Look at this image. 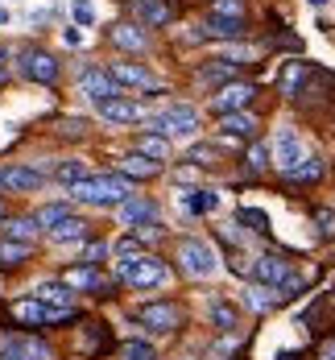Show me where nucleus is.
<instances>
[{"mask_svg": "<svg viewBox=\"0 0 335 360\" xmlns=\"http://www.w3.org/2000/svg\"><path fill=\"white\" fill-rule=\"evenodd\" d=\"M71 195L91 207H120L124 199H133V182L124 174H87L83 182L71 186Z\"/></svg>", "mask_w": 335, "mask_h": 360, "instance_id": "f257e3e1", "label": "nucleus"}, {"mask_svg": "<svg viewBox=\"0 0 335 360\" xmlns=\"http://www.w3.org/2000/svg\"><path fill=\"white\" fill-rule=\"evenodd\" d=\"M17 63H21V75L34 79V83H54V79H58V58H54L50 50L25 46V50L17 54Z\"/></svg>", "mask_w": 335, "mask_h": 360, "instance_id": "6e6552de", "label": "nucleus"}, {"mask_svg": "<svg viewBox=\"0 0 335 360\" xmlns=\"http://www.w3.org/2000/svg\"><path fill=\"white\" fill-rule=\"evenodd\" d=\"M34 298H37V302H46V307H71V302H74V290L67 286V282H41Z\"/></svg>", "mask_w": 335, "mask_h": 360, "instance_id": "b1692460", "label": "nucleus"}, {"mask_svg": "<svg viewBox=\"0 0 335 360\" xmlns=\"http://www.w3.org/2000/svg\"><path fill=\"white\" fill-rule=\"evenodd\" d=\"M54 179H58V182H67V186H74V182H83V179H87V166H83V162H63V166L54 170Z\"/></svg>", "mask_w": 335, "mask_h": 360, "instance_id": "e433bc0d", "label": "nucleus"}, {"mask_svg": "<svg viewBox=\"0 0 335 360\" xmlns=\"http://www.w3.org/2000/svg\"><path fill=\"white\" fill-rule=\"evenodd\" d=\"M306 79H310V67L294 58V63H286L282 75H277V91H282V96H302V83H306Z\"/></svg>", "mask_w": 335, "mask_h": 360, "instance_id": "6ab92c4d", "label": "nucleus"}, {"mask_svg": "<svg viewBox=\"0 0 335 360\" xmlns=\"http://www.w3.org/2000/svg\"><path fill=\"white\" fill-rule=\"evenodd\" d=\"M41 186H46L41 170H29V166H4L0 170V191H41Z\"/></svg>", "mask_w": 335, "mask_h": 360, "instance_id": "4468645a", "label": "nucleus"}, {"mask_svg": "<svg viewBox=\"0 0 335 360\" xmlns=\"http://www.w3.org/2000/svg\"><path fill=\"white\" fill-rule=\"evenodd\" d=\"M4 236H8V240H25V245H34V236H41V224H37L34 216L8 219V224H4Z\"/></svg>", "mask_w": 335, "mask_h": 360, "instance_id": "bb28decb", "label": "nucleus"}, {"mask_svg": "<svg viewBox=\"0 0 335 360\" xmlns=\"http://www.w3.org/2000/svg\"><path fill=\"white\" fill-rule=\"evenodd\" d=\"M310 4H315V8H323V4H327V0H310Z\"/></svg>", "mask_w": 335, "mask_h": 360, "instance_id": "a18cd8bd", "label": "nucleus"}, {"mask_svg": "<svg viewBox=\"0 0 335 360\" xmlns=\"http://www.w3.org/2000/svg\"><path fill=\"white\" fill-rule=\"evenodd\" d=\"M240 34H244V21H232V17H216L211 13L199 37H240Z\"/></svg>", "mask_w": 335, "mask_h": 360, "instance_id": "c85d7f7f", "label": "nucleus"}, {"mask_svg": "<svg viewBox=\"0 0 335 360\" xmlns=\"http://www.w3.org/2000/svg\"><path fill=\"white\" fill-rule=\"evenodd\" d=\"M129 8L137 13V21L149 25V30H157V25H170V21H174V4H166V0H129Z\"/></svg>", "mask_w": 335, "mask_h": 360, "instance_id": "dca6fc26", "label": "nucleus"}, {"mask_svg": "<svg viewBox=\"0 0 335 360\" xmlns=\"http://www.w3.org/2000/svg\"><path fill=\"white\" fill-rule=\"evenodd\" d=\"M186 162H195V166H216V162H220V149H216V145H190V149H186Z\"/></svg>", "mask_w": 335, "mask_h": 360, "instance_id": "c9c22d12", "label": "nucleus"}, {"mask_svg": "<svg viewBox=\"0 0 335 360\" xmlns=\"http://www.w3.org/2000/svg\"><path fill=\"white\" fill-rule=\"evenodd\" d=\"M315 236L319 240H335V212L331 207H319L315 212Z\"/></svg>", "mask_w": 335, "mask_h": 360, "instance_id": "f704fd0d", "label": "nucleus"}, {"mask_svg": "<svg viewBox=\"0 0 335 360\" xmlns=\"http://www.w3.org/2000/svg\"><path fill=\"white\" fill-rule=\"evenodd\" d=\"M253 282H261V286H273L282 298H290V294H298V290L306 286L302 278L294 274V265L286 261V257H253Z\"/></svg>", "mask_w": 335, "mask_h": 360, "instance_id": "f03ea898", "label": "nucleus"}, {"mask_svg": "<svg viewBox=\"0 0 335 360\" xmlns=\"http://www.w3.org/2000/svg\"><path fill=\"white\" fill-rule=\"evenodd\" d=\"M0 71H4V50H0Z\"/></svg>", "mask_w": 335, "mask_h": 360, "instance_id": "09e8293b", "label": "nucleus"}, {"mask_svg": "<svg viewBox=\"0 0 335 360\" xmlns=\"http://www.w3.org/2000/svg\"><path fill=\"white\" fill-rule=\"evenodd\" d=\"M120 360H157V352H153V344H145V340H124L120 344Z\"/></svg>", "mask_w": 335, "mask_h": 360, "instance_id": "72a5a7b5", "label": "nucleus"}, {"mask_svg": "<svg viewBox=\"0 0 335 360\" xmlns=\"http://www.w3.org/2000/svg\"><path fill=\"white\" fill-rule=\"evenodd\" d=\"M50 240L54 245H71V240H87V224L79 216H67L58 228H50Z\"/></svg>", "mask_w": 335, "mask_h": 360, "instance_id": "a878e982", "label": "nucleus"}, {"mask_svg": "<svg viewBox=\"0 0 335 360\" xmlns=\"http://www.w3.org/2000/svg\"><path fill=\"white\" fill-rule=\"evenodd\" d=\"M108 41L116 46V50H129V54H141L149 46V37L141 25H133V21H124V25H112L108 30Z\"/></svg>", "mask_w": 335, "mask_h": 360, "instance_id": "f3484780", "label": "nucleus"}, {"mask_svg": "<svg viewBox=\"0 0 335 360\" xmlns=\"http://www.w3.org/2000/svg\"><path fill=\"white\" fill-rule=\"evenodd\" d=\"M120 174L124 179H153V174H162V162H153L145 153H129V158H120Z\"/></svg>", "mask_w": 335, "mask_h": 360, "instance_id": "aec40b11", "label": "nucleus"}, {"mask_svg": "<svg viewBox=\"0 0 335 360\" xmlns=\"http://www.w3.org/2000/svg\"><path fill=\"white\" fill-rule=\"evenodd\" d=\"M34 257V245H25V240H0V265H25Z\"/></svg>", "mask_w": 335, "mask_h": 360, "instance_id": "c756f323", "label": "nucleus"}, {"mask_svg": "<svg viewBox=\"0 0 335 360\" xmlns=\"http://www.w3.org/2000/svg\"><path fill=\"white\" fill-rule=\"evenodd\" d=\"M67 216H71V207H67V203H46V207H41L34 219L41 224V228H46V232H50V228H58V224H63Z\"/></svg>", "mask_w": 335, "mask_h": 360, "instance_id": "2f4dec72", "label": "nucleus"}, {"mask_svg": "<svg viewBox=\"0 0 335 360\" xmlns=\"http://www.w3.org/2000/svg\"><path fill=\"white\" fill-rule=\"evenodd\" d=\"M327 360H335V344H331V352H327Z\"/></svg>", "mask_w": 335, "mask_h": 360, "instance_id": "de8ad7c7", "label": "nucleus"}, {"mask_svg": "<svg viewBox=\"0 0 335 360\" xmlns=\"http://www.w3.org/2000/svg\"><path fill=\"white\" fill-rule=\"evenodd\" d=\"M228 75H232V67H203V71H199V79H203V83H223Z\"/></svg>", "mask_w": 335, "mask_h": 360, "instance_id": "a19ab883", "label": "nucleus"}, {"mask_svg": "<svg viewBox=\"0 0 335 360\" xmlns=\"http://www.w3.org/2000/svg\"><path fill=\"white\" fill-rule=\"evenodd\" d=\"M71 17H74V25H91V21H96V8H91L87 0H74V4H71Z\"/></svg>", "mask_w": 335, "mask_h": 360, "instance_id": "58836bf2", "label": "nucleus"}, {"mask_svg": "<svg viewBox=\"0 0 335 360\" xmlns=\"http://www.w3.org/2000/svg\"><path fill=\"white\" fill-rule=\"evenodd\" d=\"M220 129L228 133V137H257V116H249V112H228V116H220Z\"/></svg>", "mask_w": 335, "mask_h": 360, "instance_id": "4be33fe9", "label": "nucleus"}, {"mask_svg": "<svg viewBox=\"0 0 335 360\" xmlns=\"http://www.w3.org/2000/svg\"><path fill=\"white\" fill-rule=\"evenodd\" d=\"M4 79H8V71H0V87H4Z\"/></svg>", "mask_w": 335, "mask_h": 360, "instance_id": "49530a36", "label": "nucleus"}, {"mask_svg": "<svg viewBox=\"0 0 335 360\" xmlns=\"http://www.w3.org/2000/svg\"><path fill=\"white\" fill-rule=\"evenodd\" d=\"M116 212H120V224H124V228H141V224L149 228V224L157 219V203L145 199V195H133V199H124Z\"/></svg>", "mask_w": 335, "mask_h": 360, "instance_id": "ddd939ff", "label": "nucleus"}, {"mask_svg": "<svg viewBox=\"0 0 335 360\" xmlns=\"http://www.w3.org/2000/svg\"><path fill=\"white\" fill-rule=\"evenodd\" d=\"M207 315H211V323L220 327V331H236V327H240V315H236V307H232V302H223V298H211Z\"/></svg>", "mask_w": 335, "mask_h": 360, "instance_id": "cd10ccee", "label": "nucleus"}, {"mask_svg": "<svg viewBox=\"0 0 335 360\" xmlns=\"http://www.w3.org/2000/svg\"><path fill=\"white\" fill-rule=\"evenodd\" d=\"M183 307L178 302H145L141 311H137V323L145 327V331H157V335H170V331H178L183 327Z\"/></svg>", "mask_w": 335, "mask_h": 360, "instance_id": "423d86ee", "label": "nucleus"}, {"mask_svg": "<svg viewBox=\"0 0 335 360\" xmlns=\"http://www.w3.org/2000/svg\"><path fill=\"white\" fill-rule=\"evenodd\" d=\"M273 158H277V166H282V174H290L298 162L306 158V145L298 141L294 129H277V141H273Z\"/></svg>", "mask_w": 335, "mask_h": 360, "instance_id": "f8f14e48", "label": "nucleus"}, {"mask_svg": "<svg viewBox=\"0 0 335 360\" xmlns=\"http://www.w3.org/2000/svg\"><path fill=\"white\" fill-rule=\"evenodd\" d=\"M178 261H183V274H186V278H211V274L220 269V257H216V249H211L207 240H195V236H186L183 245H178Z\"/></svg>", "mask_w": 335, "mask_h": 360, "instance_id": "39448f33", "label": "nucleus"}, {"mask_svg": "<svg viewBox=\"0 0 335 360\" xmlns=\"http://www.w3.org/2000/svg\"><path fill=\"white\" fill-rule=\"evenodd\" d=\"M0 360H54V348L37 335H0Z\"/></svg>", "mask_w": 335, "mask_h": 360, "instance_id": "0eeeda50", "label": "nucleus"}, {"mask_svg": "<svg viewBox=\"0 0 335 360\" xmlns=\"http://www.w3.org/2000/svg\"><path fill=\"white\" fill-rule=\"evenodd\" d=\"M0 219H4V199H0Z\"/></svg>", "mask_w": 335, "mask_h": 360, "instance_id": "8fccbe9b", "label": "nucleus"}, {"mask_svg": "<svg viewBox=\"0 0 335 360\" xmlns=\"http://www.w3.org/2000/svg\"><path fill=\"white\" fill-rule=\"evenodd\" d=\"M236 219H240L249 232H257V236H269V216H265V212H257V207H240V212H236Z\"/></svg>", "mask_w": 335, "mask_h": 360, "instance_id": "7c9ffc66", "label": "nucleus"}, {"mask_svg": "<svg viewBox=\"0 0 335 360\" xmlns=\"http://www.w3.org/2000/svg\"><path fill=\"white\" fill-rule=\"evenodd\" d=\"M79 91L91 96L96 104H104V100H116V96H120V87H116V79L108 75V67H87V71L79 75Z\"/></svg>", "mask_w": 335, "mask_h": 360, "instance_id": "9d476101", "label": "nucleus"}, {"mask_svg": "<svg viewBox=\"0 0 335 360\" xmlns=\"http://www.w3.org/2000/svg\"><path fill=\"white\" fill-rule=\"evenodd\" d=\"M323 174H327V166H323V158H315V153H306V158L298 162L294 170L286 174V182H298V186H302V182H319Z\"/></svg>", "mask_w": 335, "mask_h": 360, "instance_id": "5701e85b", "label": "nucleus"}, {"mask_svg": "<svg viewBox=\"0 0 335 360\" xmlns=\"http://www.w3.org/2000/svg\"><path fill=\"white\" fill-rule=\"evenodd\" d=\"M120 282L133 290H157L170 282V265L162 261V257H149V252H141V257H133V261H120Z\"/></svg>", "mask_w": 335, "mask_h": 360, "instance_id": "7ed1b4c3", "label": "nucleus"}, {"mask_svg": "<svg viewBox=\"0 0 335 360\" xmlns=\"http://www.w3.org/2000/svg\"><path fill=\"white\" fill-rule=\"evenodd\" d=\"M108 75L116 79V87H141V91H149V87H157V79H153V71H145L141 63H112Z\"/></svg>", "mask_w": 335, "mask_h": 360, "instance_id": "2eb2a0df", "label": "nucleus"}, {"mask_svg": "<svg viewBox=\"0 0 335 360\" xmlns=\"http://www.w3.org/2000/svg\"><path fill=\"white\" fill-rule=\"evenodd\" d=\"M183 360H186V356H183Z\"/></svg>", "mask_w": 335, "mask_h": 360, "instance_id": "3c124183", "label": "nucleus"}, {"mask_svg": "<svg viewBox=\"0 0 335 360\" xmlns=\"http://www.w3.org/2000/svg\"><path fill=\"white\" fill-rule=\"evenodd\" d=\"M244 302H249L257 315H265V311H273V307L282 302V294H277L273 286H261V282H253V286H249V294H244Z\"/></svg>", "mask_w": 335, "mask_h": 360, "instance_id": "393cba45", "label": "nucleus"}, {"mask_svg": "<svg viewBox=\"0 0 335 360\" xmlns=\"http://www.w3.org/2000/svg\"><path fill=\"white\" fill-rule=\"evenodd\" d=\"M100 116L108 120V124H137V120H149V108L145 104H137V100H124V96H116V100H104V104H96Z\"/></svg>", "mask_w": 335, "mask_h": 360, "instance_id": "9b49d317", "label": "nucleus"}, {"mask_svg": "<svg viewBox=\"0 0 335 360\" xmlns=\"http://www.w3.org/2000/svg\"><path fill=\"white\" fill-rule=\"evenodd\" d=\"M178 207H183L186 216H207V212L220 207V195L216 191H183L178 195Z\"/></svg>", "mask_w": 335, "mask_h": 360, "instance_id": "a211bd4d", "label": "nucleus"}, {"mask_svg": "<svg viewBox=\"0 0 335 360\" xmlns=\"http://www.w3.org/2000/svg\"><path fill=\"white\" fill-rule=\"evenodd\" d=\"M63 41H67V46H83V34H79V30H67V34H63Z\"/></svg>", "mask_w": 335, "mask_h": 360, "instance_id": "37998d69", "label": "nucleus"}, {"mask_svg": "<svg viewBox=\"0 0 335 360\" xmlns=\"http://www.w3.org/2000/svg\"><path fill=\"white\" fill-rule=\"evenodd\" d=\"M265 166H269V153H265V145H253V149H249V170H253V174H261Z\"/></svg>", "mask_w": 335, "mask_h": 360, "instance_id": "ea45409f", "label": "nucleus"}, {"mask_svg": "<svg viewBox=\"0 0 335 360\" xmlns=\"http://www.w3.org/2000/svg\"><path fill=\"white\" fill-rule=\"evenodd\" d=\"M137 153H145V158H153V162H162V158L170 153V145H166V137H157V133H145V137L137 141Z\"/></svg>", "mask_w": 335, "mask_h": 360, "instance_id": "473e14b6", "label": "nucleus"}, {"mask_svg": "<svg viewBox=\"0 0 335 360\" xmlns=\"http://www.w3.org/2000/svg\"><path fill=\"white\" fill-rule=\"evenodd\" d=\"M211 13L216 17H232V21H244V0H211Z\"/></svg>", "mask_w": 335, "mask_h": 360, "instance_id": "4c0bfd02", "label": "nucleus"}, {"mask_svg": "<svg viewBox=\"0 0 335 360\" xmlns=\"http://www.w3.org/2000/svg\"><path fill=\"white\" fill-rule=\"evenodd\" d=\"M277 360H298V352H282V356H277Z\"/></svg>", "mask_w": 335, "mask_h": 360, "instance_id": "c03bdc74", "label": "nucleus"}, {"mask_svg": "<svg viewBox=\"0 0 335 360\" xmlns=\"http://www.w3.org/2000/svg\"><path fill=\"white\" fill-rule=\"evenodd\" d=\"M104 252H108V245H91V249L83 252V261H87V265H96V261H100Z\"/></svg>", "mask_w": 335, "mask_h": 360, "instance_id": "79ce46f5", "label": "nucleus"}, {"mask_svg": "<svg viewBox=\"0 0 335 360\" xmlns=\"http://www.w3.org/2000/svg\"><path fill=\"white\" fill-rule=\"evenodd\" d=\"M58 282H67L71 290H104V286H108V282L96 274V265H74V269H67Z\"/></svg>", "mask_w": 335, "mask_h": 360, "instance_id": "412c9836", "label": "nucleus"}, {"mask_svg": "<svg viewBox=\"0 0 335 360\" xmlns=\"http://www.w3.org/2000/svg\"><path fill=\"white\" fill-rule=\"evenodd\" d=\"M257 96V83H223V87H216V96H211V112L216 116H228V112H244L249 108V100Z\"/></svg>", "mask_w": 335, "mask_h": 360, "instance_id": "1a4fd4ad", "label": "nucleus"}, {"mask_svg": "<svg viewBox=\"0 0 335 360\" xmlns=\"http://www.w3.org/2000/svg\"><path fill=\"white\" fill-rule=\"evenodd\" d=\"M149 129L157 133V137H190L195 129H199V112L190 108V104H174V108L157 112V116H149Z\"/></svg>", "mask_w": 335, "mask_h": 360, "instance_id": "20e7f679", "label": "nucleus"}]
</instances>
